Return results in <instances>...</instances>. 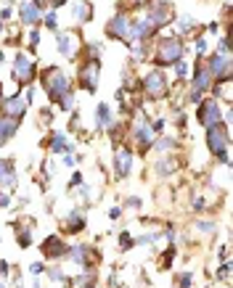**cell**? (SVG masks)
Here are the masks:
<instances>
[{
  "label": "cell",
  "mask_w": 233,
  "mask_h": 288,
  "mask_svg": "<svg viewBox=\"0 0 233 288\" xmlns=\"http://www.w3.org/2000/svg\"><path fill=\"white\" fill-rule=\"evenodd\" d=\"M133 137H135V143H138L143 151H146V148L151 146V140H154L151 124H148V122H138V124L133 127Z\"/></svg>",
  "instance_id": "5bb4252c"
},
{
  "label": "cell",
  "mask_w": 233,
  "mask_h": 288,
  "mask_svg": "<svg viewBox=\"0 0 233 288\" xmlns=\"http://www.w3.org/2000/svg\"><path fill=\"white\" fill-rule=\"evenodd\" d=\"M19 16H21L24 24H37L40 19H43V16H40V8H37L35 3H21Z\"/></svg>",
  "instance_id": "ffe728a7"
},
{
  "label": "cell",
  "mask_w": 233,
  "mask_h": 288,
  "mask_svg": "<svg viewBox=\"0 0 233 288\" xmlns=\"http://www.w3.org/2000/svg\"><path fill=\"white\" fill-rule=\"evenodd\" d=\"M48 3H51V5H56V8H58V5H64L67 0H48Z\"/></svg>",
  "instance_id": "ee69618b"
},
{
  "label": "cell",
  "mask_w": 233,
  "mask_h": 288,
  "mask_svg": "<svg viewBox=\"0 0 233 288\" xmlns=\"http://www.w3.org/2000/svg\"><path fill=\"white\" fill-rule=\"evenodd\" d=\"M157 238H159V233H146V236L138 238V243H154Z\"/></svg>",
  "instance_id": "836d02e7"
},
{
  "label": "cell",
  "mask_w": 233,
  "mask_h": 288,
  "mask_svg": "<svg viewBox=\"0 0 233 288\" xmlns=\"http://www.w3.org/2000/svg\"><path fill=\"white\" fill-rule=\"evenodd\" d=\"M207 71H210L215 80H220V82L231 80V56H228V53H215V56L210 58Z\"/></svg>",
  "instance_id": "5b68a950"
},
{
  "label": "cell",
  "mask_w": 233,
  "mask_h": 288,
  "mask_svg": "<svg viewBox=\"0 0 233 288\" xmlns=\"http://www.w3.org/2000/svg\"><path fill=\"white\" fill-rule=\"evenodd\" d=\"M67 254L72 256V259L77 262V265H88V262H98V251L95 249H88V246H74V249H69Z\"/></svg>",
  "instance_id": "4fadbf2b"
},
{
  "label": "cell",
  "mask_w": 233,
  "mask_h": 288,
  "mask_svg": "<svg viewBox=\"0 0 233 288\" xmlns=\"http://www.w3.org/2000/svg\"><path fill=\"white\" fill-rule=\"evenodd\" d=\"M58 106H61V109H64V111L74 109V95H72V93H67V95H64V98H61V101H58Z\"/></svg>",
  "instance_id": "83f0119b"
},
{
  "label": "cell",
  "mask_w": 233,
  "mask_h": 288,
  "mask_svg": "<svg viewBox=\"0 0 233 288\" xmlns=\"http://www.w3.org/2000/svg\"><path fill=\"white\" fill-rule=\"evenodd\" d=\"M146 93L151 95V98H164L167 90H170V85H167V77L162 74V71H151V74H146Z\"/></svg>",
  "instance_id": "52a82bcc"
},
{
  "label": "cell",
  "mask_w": 233,
  "mask_h": 288,
  "mask_svg": "<svg viewBox=\"0 0 233 288\" xmlns=\"http://www.w3.org/2000/svg\"><path fill=\"white\" fill-rule=\"evenodd\" d=\"M45 27L48 29H56V14H48L45 16Z\"/></svg>",
  "instance_id": "d590c367"
},
{
  "label": "cell",
  "mask_w": 233,
  "mask_h": 288,
  "mask_svg": "<svg viewBox=\"0 0 233 288\" xmlns=\"http://www.w3.org/2000/svg\"><path fill=\"white\" fill-rule=\"evenodd\" d=\"M207 143H210V151L217 156L220 161L228 164V146H231L228 127H225V124H212V127H207Z\"/></svg>",
  "instance_id": "3957f363"
},
{
  "label": "cell",
  "mask_w": 233,
  "mask_h": 288,
  "mask_svg": "<svg viewBox=\"0 0 233 288\" xmlns=\"http://www.w3.org/2000/svg\"><path fill=\"white\" fill-rule=\"evenodd\" d=\"M228 272H231V270H228V265H223V267L217 270V278H220V280H228Z\"/></svg>",
  "instance_id": "8d00e7d4"
},
{
  "label": "cell",
  "mask_w": 233,
  "mask_h": 288,
  "mask_svg": "<svg viewBox=\"0 0 233 288\" xmlns=\"http://www.w3.org/2000/svg\"><path fill=\"white\" fill-rule=\"evenodd\" d=\"M196 230H199V233H212L215 230V222H196Z\"/></svg>",
  "instance_id": "1f68e13d"
},
{
  "label": "cell",
  "mask_w": 233,
  "mask_h": 288,
  "mask_svg": "<svg viewBox=\"0 0 233 288\" xmlns=\"http://www.w3.org/2000/svg\"><path fill=\"white\" fill-rule=\"evenodd\" d=\"M45 3H48V0H35V5H37V8H43Z\"/></svg>",
  "instance_id": "f6af8a7d"
},
{
  "label": "cell",
  "mask_w": 233,
  "mask_h": 288,
  "mask_svg": "<svg viewBox=\"0 0 233 288\" xmlns=\"http://www.w3.org/2000/svg\"><path fill=\"white\" fill-rule=\"evenodd\" d=\"M196 119H199L204 127H212V124H220V106H217V98L215 101H204L196 111Z\"/></svg>",
  "instance_id": "9c48e42d"
},
{
  "label": "cell",
  "mask_w": 233,
  "mask_h": 288,
  "mask_svg": "<svg viewBox=\"0 0 233 288\" xmlns=\"http://www.w3.org/2000/svg\"><path fill=\"white\" fill-rule=\"evenodd\" d=\"M217 95L225 101V103H228V101H231V80L220 82V87H215V98H217Z\"/></svg>",
  "instance_id": "484cf974"
},
{
  "label": "cell",
  "mask_w": 233,
  "mask_h": 288,
  "mask_svg": "<svg viewBox=\"0 0 233 288\" xmlns=\"http://www.w3.org/2000/svg\"><path fill=\"white\" fill-rule=\"evenodd\" d=\"M90 16H93V8L88 5V0H77L74 3V21L85 24V21H90Z\"/></svg>",
  "instance_id": "7402d4cb"
},
{
  "label": "cell",
  "mask_w": 233,
  "mask_h": 288,
  "mask_svg": "<svg viewBox=\"0 0 233 288\" xmlns=\"http://www.w3.org/2000/svg\"><path fill=\"white\" fill-rule=\"evenodd\" d=\"M130 32H133V21H130L125 14H117L114 19L106 24V34L114 37V40H127Z\"/></svg>",
  "instance_id": "8992f818"
},
{
  "label": "cell",
  "mask_w": 233,
  "mask_h": 288,
  "mask_svg": "<svg viewBox=\"0 0 233 288\" xmlns=\"http://www.w3.org/2000/svg\"><path fill=\"white\" fill-rule=\"evenodd\" d=\"M48 146H51L53 153H72L74 151V146H72V140L64 133H53L51 140H48Z\"/></svg>",
  "instance_id": "9a60e30c"
},
{
  "label": "cell",
  "mask_w": 233,
  "mask_h": 288,
  "mask_svg": "<svg viewBox=\"0 0 233 288\" xmlns=\"http://www.w3.org/2000/svg\"><path fill=\"white\" fill-rule=\"evenodd\" d=\"M0 90H3V82H0Z\"/></svg>",
  "instance_id": "c3c4849f"
},
{
  "label": "cell",
  "mask_w": 233,
  "mask_h": 288,
  "mask_svg": "<svg viewBox=\"0 0 233 288\" xmlns=\"http://www.w3.org/2000/svg\"><path fill=\"white\" fill-rule=\"evenodd\" d=\"M3 58H5V56H3V51H0V61H3Z\"/></svg>",
  "instance_id": "bcb514c9"
},
{
  "label": "cell",
  "mask_w": 233,
  "mask_h": 288,
  "mask_svg": "<svg viewBox=\"0 0 233 288\" xmlns=\"http://www.w3.org/2000/svg\"><path fill=\"white\" fill-rule=\"evenodd\" d=\"M40 249H43V256H45V259H61V256L69 251L67 243H64L58 236H48Z\"/></svg>",
  "instance_id": "30bf717a"
},
{
  "label": "cell",
  "mask_w": 233,
  "mask_h": 288,
  "mask_svg": "<svg viewBox=\"0 0 233 288\" xmlns=\"http://www.w3.org/2000/svg\"><path fill=\"white\" fill-rule=\"evenodd\" d=\"M130 206H133V209H141V206H143V201L133 196V199H127V209H130Z\"/></svg>",
  "instance_id": "74e56055"
},
{
  "label": "cell",
  "mask_w": 233,
  "mask_h": 288,
  "mask_svg": "<svg viewBox=\"0 0 233 288\" xmlns=\"http://www.w3.org/2000/svg\"><path fill=\"white\" fill-rule=\"evenodd\" d=\"M191 283H194V275L191 272H183L180 278H178V286L180 288H191Z\"/></svg>",
  "instance_id": "f546056e"
},
{
  "label": "cell",
  "mask_w": 233,
  "mask_h": 288,
  "mask_svg": "<svg viewBox=\"0 0 233 288\" xmlns=\"http://www.w3.org/2000/svg\"><path fill=\"white\" fill-rule=\"evenodd\" d=\"M56 45H58V53L67 58H74L77 53V34L74 32H58L56 34Z\"/></svg>",
  "instance_id": "7c38bea8"
},
{
  "label": "cell",
  "mask_w": 233,
  "mask_h": 288,
  "mask_svg": "<svg viewBox=\"0 0 233 288\" xmlns=\"http://www.w3.org/2000/svg\"><path fill=\"white\" fill-rule=\"evenodd\" d=\"M8 203H11V199H8V196H5V193H0V209H5V206H8Z\"/></svg>",
  "instance_id": "60d3db41"
},
{
  "label": "cell",
  "mask_w": 233,
  "mask_h": 288,
  "mask_svg": "<svg viewBox=\"0 0 233 288\" xmlns=\"http://www.w3.org/2000/svg\"><path fill=\"white\" fill-rule=\"evenodd\" d=\"M210 82H212L210 71H207L204 67H196V74H194V90L196 93H204V90L210 87Z\"/></svg>",
  "instance_id": "44dd1931"
},
{
  "label": "cell",
  "mask_w": 233,
  "mask_h": 288,
  "mask_svg": "<svg viewBox=\"0 0 233 288\" xmlns=\"http://www.w3.org/2000/svg\"><path fill=\"white\" fill-rule=\"evenodd\" d=\"M178 169V164H175V161H170V159H162V161H159V164H157V175H172V172H175Z\"/></svg>",
  "instance_id": "cb8c5ba5"
},
{
  "label": "cell",
  "mask_w": 233,
  "mask_h": 288,
  "mask_svg": "<svg viewBox=\"0 0 233 288\" xmlns=\"http://www.w3.org/2000/svg\"><path fill=\"white\" fill-rule=\"evenodd\" d=\"M24 111H27V101H24V98H19V95H16V98H8V101H3V114H5V117H14V119H19Z\"/></svg>",
  "instance_id": "2e32d148"
},
{
  "label": "cell",
  "mask_w": 233,
  "mask_h": 288,
  "mask_svg": "<svg viewBox=\"0 0 233 288\" xmlns=\"http://www.w3.org/2000/svg\"><path fill=\"white\" fill-rule=\"evenodd\" d=\"M133 169V151L130 148H117L114 153V175L117 177H127Z\"/></svg>",
  "instance_id": "8fae6325"
},
{
  "label": "cell",
  "mask_w": 233,
  "mask_h": 288,
  "mask_svg": "<svg viewBox=\"0 0 233 288\" xmlns=\"http://www.w3.org/2000/svg\"><path fill=\"white\" fill-rule=\"evenodd\" d=\"M186 71H188V64L180 58V61L175 64V74H178V77H186Z\"/></svg>",
  "instance_id": "d6a6232c"
},
{
  "label": "cell",
  "mask_w": 233,
  "mask_h": 288,
  "mask_svg": "<svg viewBox=\"0 0 233 288\" xmlns=\"http://www.w3.org/2000/svg\"><path fill=\"white\" fill-rule=\"evenodd\" d=\"M119 214H122V209H111V212H109V217H111V220H117Z\"/></svg>",
  "instance_id": "7bdbcfd3"
},
{
  "label": "cell",
  "mask_w": 233,
  "mask_h": 288,
  "mask_svg": "<svg viewBox=\"0 0 233 288\" xmlns=\"http://www.w3.org/2000/svg\"><path fill=\"white\" fill-rule=\"evenodd\" d=\"M40 77H43V87H45L48 98L56 101V103H58V101H61L67 93H72V90H69V77L64 74L58 67H48Z\"/></svg>",
  "instance_id": "6da1fadb"
},
{
  "label": "cell",
  "mask_w": 233,
  "mask_h": 288,
  "mask_svg": "<svg viewBox=\"0 0 233 288\" xmlns=\"http://www.w3.org/2000/svg\"><path fill=\"white\" fill-rule=\"evenodd\" d=\"M133 243L135 241H133V236H130V233H122V236H119V246H122V249H130Z\"/></svg>",
  "instance_id": "4dcf8cb0"
},
{
  "label": "cell",
  "mask_w": 233,
  "mask_h": 288,
  "mask_svg": "<svg viewBox=\"0 0 233 288\" xmlns=\"http://www.w3.org/2000/svg\"><path fill=\"white\" fill-rule=\"evenodd\" d=\"M37 43H40V32H37V29H32V34H29V45L37 48Z\"/></svg>",
  "instance_id": "e575fe53"
},
{
  "label": "cell",
  "mask_w": 233,
  "mask_h": 288,
  "mask_svg": "<svg viewBox=\"0 0 233 288\" xmlns=\"http://www.w3.org/2000/svg\"><path fill=\"white\" fill-rule=\"evenodd\" d=\"M183 40L180 37H162L157 45V53H154V64L157 67H172L183 58Z\"/></svg>",
  "instance_id": "7a4b0ae2"
},
{
  "label": "cell",
  "mask_w": 233,
  "mask_h": 288,
  "mask_svg": "<svg viewBox=\"0 0 233 288\" xmlns=\"http://www.w3.org/2000/svg\"><path fill=\"white\" fill-rule=\"evenodd\" d=\"M16 130H19V119H14V117H0V143H5V140H11V137L16 135Z\"/></svg>",
  "instance_id": "ac0fdd59"
},
{
  "label": "cell",
  "mask_w": 233,
  "mask_h": 288,
  "mask_svg": "<svg viewBox=\"0 0 233 288\" xmlns=\"http://www.w3.org/2000/svg\"><path fill=\"white\" fill-rule=\"evenodd\" d=\"M29 272H32V275H40V272H43V265H40V262H35V265L29 267Z\"/></svg>",
  "instance_id": "ab89813d"
},
{
  "label": "cell",
  "mask_w": 233,
  "mask_h": 288,
  "mask_svg": "<svg viewBox=\"0 0 233 288\" xmlns=\"http://www.w3.org/2000/svg\"><path fill=\"white\" fill-rule=\"evenodd\" d=\"M14 77L21 82V85H27V82H32L35 77V61L27 56V53H19L14 61Z\"/></svg>",
  "instance_id": "ba28073f"
},
{
  "label": "cell",
  "mask_w": 233,
  "mask_h": 288,
  "mask_svg": "<svg viewBox=\"0 0 233 288\" xmlns=\"http://www.w3.org/2000/svg\"><path fill=\"white\" fill-rule=\"evenodd\" d=\"M0 185L3 188H16V172H14V161L11 159L0 161Z\"/></svg>",
  "instance_id": "e0dca14e"
},
{
  "label": "cell",
  "mask_w": 233,
  "mask_h": 288,
  "mask_svg": "<svg viewBox=\"0 0 233 288\" xmlns=\"http://www.w3.org/2000/svg\"><path fill=\"white\" fill-rule=\"evenodd\" d=\"M8 275V262H0V278H5Z\"/></svg>",
  "instance_id": "b9f144b4"
},
{
  "label": "cell",
  "mask_w": 233,
  "mask_h": 288,
  "mask_svg": "<svg viewBox=\"0 0 233 288\" xmlns=\"http://www.w3.org/2000/svg\"><path fill=\"white\" fill-rule=\"evenodd\" d=\"M64 227H67V233H82V230H85V217L80 214V209H74V212L67 214Z\"/></svg>",
  "instance_id": "d6986e66"
},
{
  "label": "cell",
  "mask_w": 233,
  "mask_h": 288,
  "mask_svg": "<svg viewBox=\"0 0 233 288\" xmlns=\"http://www.w3.org/2000/svg\"><path fill=\"white\" fill-rule=\"evenodd\" d=\"M95 117H98V127H111V109L109 103H98V109H95Z\"/></svg>",
  "instance_id": "603a6c76"
},
{
  "label": "cell",
  "mask_w": 233,
  "mask_h": 288,
  "mask_svg": "<svg viewBox=\"0 0 233 288\" xmlns=\"http://www.w3.org/2000/svg\"><path fill=\"white\" fill-rule=\"evenodd\" d=\"M175 146H178V143L172 140V137H159V140H157V146H154V148H157V151H172Z\"/></svg>",
  "instance_id": "4316f807"
},
{
  "label": "cell",
  "mask_w": 233,
  "mask_h": 288,
  "mask_svg": "<svg viewBox=\"0 0 233 288\" xmlns=\"http://www.w3.org/2000/svg\"><path fill=\"white\" fill-rule=\"evenodd\" d=\"M0 32H3V21H0Z\"/></svg>",
  "instance_id": "7dc6e473"
},
{
  "label": "cell",
  "mask_w": 233,
  "mask_h": 288,
  "mask_svg": "<svg viewBox=\"0 0 233 288\" xmlns=\"http://www.w3.org/2000/svg\"><path fill=\"white\" fill-rule=\"evenodd\" d=\"M194 19H191V16H180V21H178V27H180V32H188L191 27H194Z\"/></svg>",
  "instance_id": "f1b7e54d"
},
{
  "label": "cell",
  "mask_w": 233,
  "mask_h": 288,
  "mask_svg": "<svg viewBox=\"0 0 233 288\" xmlns=\"http://www.w3.org/2000/svg\"><path fill=\"white\" fill-rule=\"evenodd\" d=\"M16 241H19L21 249H27V246L32 243V230H29V227H19V230H16Z\"/></svg>",
  "instance_id": "d4e9b609"
},
{
  "label": "cell",
  "mask_w": 233,
  "mask_h": 288,
  "mask_svg": "<svg viewBox=\"0 0 233 288\" xmlns=\"http://www.w3.org/2000/svg\"><path fill=\"white\" fill-rule=\"evenodd\" d=\"M196 51H199V53H204V51H207V40H204V37L196 40Z\"/></svg>",
  "instance_id": "f35d334b"
},
{
  "label": "cell",
  "mask_w": 233,
  "mask_h": 288,
  "mask_svg": "<svg viewBox=\"0 0 233 288\" xmlns=\"http://www.w3.org/2000/svg\"><path fill=\"white\" fill-rule=\"evenodd\" d=\"M98 71H101V61H98V58H88V64H82L80 85L85 87L88 93H95V87H98Z\"/></svg>",
  "instance_id": "277c9868"
}]
</instances>
